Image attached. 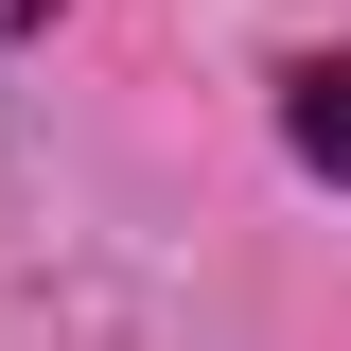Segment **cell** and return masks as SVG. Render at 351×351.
<instances>
[{
  "label": "cell",
  "instance_id": "1",
  "mask_svg": "<svg viewBox=\"0 0 351 351\" xmlns=\"http://www.w3.org/2000/svg\"><path fill=\"white\" fill-rule=\"evenodd\" d=\"M281 141L351 193V53H299V71H281Z\"/></svg>",
  "mask_w": 351,
  "mask_h": 351
},
{
  "label": "cell",
  "instance_id": "2",
  "mask_svg": "<svg viewBox=\"0 0 351 351\" xmlns=\"http://www.w3.org/2000/svg\"><path fill=\"white\" fill-rule=\"evenodd\" d=\"M0 36H36V0H0Z\"/></svg>",
  "mask_w": 351,
  "mask_h": 351
}]
</instances>
